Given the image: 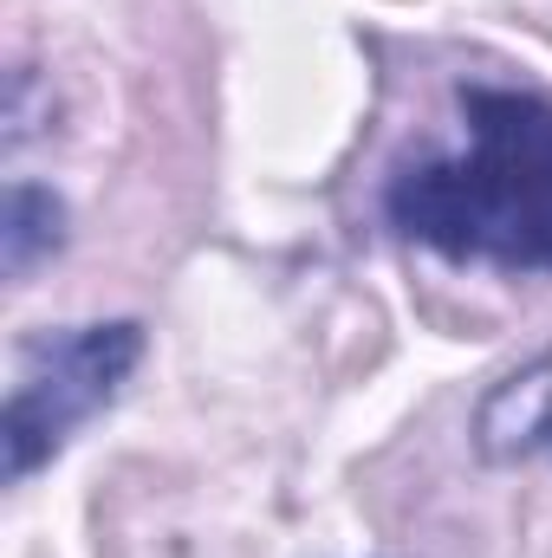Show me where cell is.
<instances>
[{"mask_svg": "<svg viewBox=\"0 0 552 558\" xmlns=\"http://www.w3.org/2000/svg\"><path fill=\"white\" fill-rule=\"evenodd\" d=\"M455 105V143L397 162L391 228L455 267L552 274V98L468 78Z\"/></svg>", "mask_w": 552, "mask_h": 558, "instance_id": "1", "label": "cell"}, {"mask_svg": "<svg viewBox=\"0 0 552 558\" xmlns=\"http://www.w3.org/2000/svg\"><path fill=\"white\" fill-rule=\"evenodd\" d=\"M143 357V325L111 318V325H72L46 331L20 351L13 390H7V481L20 487L33 468H46L79 422L118 403Z\"/></svg>", "mask_w": 552, "mask_h": 558, "instance_id": "2", "label": "cell"}, {"mask_svg": "<svg viewBox=\"0 0 552 558\" xmlns=\"http://www.w3.org/2000/svg\"><path fill=\"white\" fill-rule=\"evenodd\" d=\"M475 441L488 461H552V351L481 403Z\"/></svg>", "mask_w": 552, "mask_h": 558, "instance_id": "3", "label": "cell"}, {"mask_svg": "<svg viewBox=\"0 0 552 558\" xmlns=\"http://www.w3.org/2000/svg\"><path fill=\"white\" fill-rule=\"evenodd\" d=\"M65 241V208L52 189L39 182H13L7 189V228H0V254H7V279H26L46 254H59Z\"/></svg>", "mask_w": 552, "mask_h": 558, "instance_id": "4", "label": "cell"}]
</instances>
